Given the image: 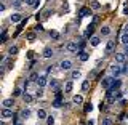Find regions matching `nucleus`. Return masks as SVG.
Wrapping results in <instances>:
<instances>
[{"mask_svg": "<svg viewBox=\"0 0 128 125\" xmlns=\"http://www.w3.org/2000/svg\"><path fill=\"white\" fill-rule=\"evenodd\" d=\"M109 71L114 77H118V75L122 74V66H120V64H112V66H109Z\"/></svg>", "mask_w": 128, "mask_h": 125, "instance_id": "f257e3e1", "label": "nucleus"}, {"mask_svg": "<svg viewBox=\"0 0 128 125\" xmlns=\"http://www.w3.org/2000/svg\"><path fill=\"white\" fill-rule=\"evenodd\" d=\"M112 82H114V75H107V77H104V79L101 80V87L107 90V88H110Z\"/></svg>", "mask_w": 128, "mask_h": 125, "instance_id": "f03ea898", "label": "nucleus"}, {"mask_svg": "<svg viewBox=\"0 0 128 125\" xmlns=\"http://www.w3.org/2000/svg\"><path fill=\"white\" fill-rule=\"evenodd\" d=\"M59 69L61 71H70L72 69V61L70 59H62V61L59 63Z\"/></svg>", "mask_w": 128, "mask_h": 125, "instance_id": "7ed1b4c3", "label": "nucleus"}, {"mask_svg": "<svg viewBox=\"0 0 128 125\" xmlns=\"http://www.w3.org/2000/svg\"><path fill=\"white\" fill-rule=\"evenodd\" d=\"M48 83H50V80H48L46 75H40V77L37 79V85H38V87H42V88H45Z\"/></svg>", "mask_w": 128, "mask_h": 125, "instance_id": "20e7f679", "label": "nucleus"}, {"mask_svg": "<svg viewBox=\"0 0 128 125\" xmlns=\"http://www.w3.org/2000/svg\"><path fill=\"white\" fill-rule=\"evenodd\" d=\"M13 111H11V109H8V107H3V109H2V119L3 120H8V119H11V117H13Z\"/></svg>", "mask_w": 128, "mask_h": 125, "instance_id": "39448f33", "label": "nucleus"}, {"mask_svg": "<svg viewBox=\"0 0 128 125\" xmlns=\"http://www.w3.org/2000/svg\"><path fill=\"white\" fill-rule=\"evenodd\" d=\"M66 50L69 51V53H75V51L78 50V43H75V42H69L66 45Z\"/></svg>", "mask_w": 128, "mask_h": 125, "instance_id": "423d86ee", "label": "nucleus"}, {"mask_svg": "<svg viewBox=\"0 0 128 125\" xmlns=\"http://www.w3.org/2000/svg\"><path fill=\"white\" fill-rule=\"evenodd\" d=\"M114 48H115V40H109V42H107V45H106L104 53H106V55H110L112 51H114Z\"/></svg>", "mask_w": 128, "mask_h": 125, "instance_id": "0eeeda50", "label": "nucleus"}, {"mask_svg": "<svg viewBox=\"0 0 128 125\" xmlns=\"http://www.w3.org/2000/svg\"><path fill=\"white\" fill-rule=\"evenodd\" d=\"M10 21L11 23H22V15L21 13H13L10 16Z\"/></svg>", "mask_w": 128, "mask_h": 125, "instance_id": "6e6552de", "label": "nucleus"}, {"mask_svg": "<svg viewBox=\"0 0 128 125\" xmlns=\"http://www.w3.org/2000/svg\"><path fill=\"white\" fill-rule=\"evenodd\" d=\"M115 61H117L118 64H123L126 61V55L123 53V51H122V53H115Z\"/></svg>", "mask_w": 128, "mask_h": 125, "instance_id": "1a4fd4ad", "label": "nucleus"}, {"mask_svg": "<svg viewBox=\"0 0 128 125\" xmlns=\"http://www.w3.org/2000/svg\"><path fill=\"white\" fill-rule=\"evenodd\" d=\"M90 43H91V47H98L99 43H101V37H99V35H91Z\"/></svg>", "mask_w": 128, "mask_h": 125, "instance_id": "9d476101", "label": "nucleus"}, {"mask_svg": "<svg viewBox=\"0 0 128 125\" xmlns=\"http://www.w3.org/2000/svg\"><path fill=\"white\" fill-rule=\"evenodd\" d=\"M53 55H54V51H53V48H51V47H46L45 50H43V58H45V59L51 58Z\"/></svg>", "mask_w": 128, "mask_h": 125, "instance_id": "9b49d317", "label": "nucleus"}, {"mask_svg": "<svg viewBox=\"0 0 128 125\" xmlns=\"http://www.w3.org/2000/svg\"><path fill=\"white\" fill-rule=\"evenodd\" d=\"M78 59H80L82 63H85V61H88V59H90V55H88L86 51L80 50V51H78Z\"/></svg>", "mask_w": 128, "mask_h": 125, "instance_id": "f8f14e48", "label": "nucleus"}, {"mask_svg": "<svg viewBox=\"0 0 128 125\" xmlns=\"http://www.w3.org/2000/svg\"><path fill=\"white\" fill-rule=\"evenodd\" d=\"M3 107H8V109H11V107L14 106V99L13 98H6V99H3Z\"/></svg>", "mask_w": 128, "mask_h": 125, "instance_id": "ddd939ff", "label": "nucleus"}, {"mask_svg": "<svg viewBox=\"0 0 128 125\" xmlns=\"http://www.w3.org/2000/svg\"><path fill=\"white\" fill-rule=\"evenodd\" d=\"M72 88H74V82H72V80H67V82L64 83V93H70Z\"/></svg>", "mask_w": 128, "mask_h": 125, "instance_id": "4468645a", "label": "nucleus"}, {"mask_svg": "<svg viewBox=\"0 0 128 125\" xmlns=\"http://www.w3.org/2000/svg\"><path fill=\"white\" fill-rule=\"evenodd\" d=\"M90 15H91L90 8H82V10H80V13H78V19L85 18V16H90Z\"/></svg>", "mask_w": 128, "mask_h": 125, "instance_id": "2eb2a0df", "label": "nucleus"}, {"mask_svg": "<svg viewBox=\"0 0 128 125\" xmlns=\"http://www.w3.org/2000/svg\"><path fill=\"white\" fill-rule=\"evenodd\" d=\"M83 103V96L82 95H74L72 96V104H82Z\"/></svg>", "mask_w": 128, "mask_h": 125, "instance_id": "dca6fc26", "label": "nucleus"}, {"mask_svg": "<svg viewBox=\"0 0 128 125\" xmlns=\"http://www.w3.org/2000/svg\"><path fill=\"white\" fill-rule=\"evenodd\" d=\"M120 85H122V80L115 77V79H114V82H112V85H110V88H112V90H118Z\"/></svg>", "mask_w": 128, "mask_h": 125, "instance_id": "f3484780", "label": "nucleus"}, {"mask_svg": "<svg viewBox=\"0 0 128 125\" xmlns=\"http://www.w3.org/2000/svg\"><path fill=\"white\" fill-rule=\"evenodd\" d=\"M22 99H24V103H27V104H30L32 101H34V96H32L30 93H27V91H26V93H24V95H22Z\"/></svg>", "mask_w": 128, "mask_h": 125, "instance_id": "a211bd4d", "label": "nucleus"}, {"mask_svg": "<svg viewBox=\"0 0 128 125\" xmlns=\"http://www.w3.org/2000/svg\"><path fill=\"white\" fill-rule=\"evenodd\" d=\"M18 51H19V48L16 47V45L10 47V48H8V56H16V55H18Z\"/></svg>", "mask_w": 128, "mask_h": 125, "instance_id": "6ab92c4d", "label": "nucleus"}, {"mask_svg": "<svg viewBox=\"0 0 128 125\" xmlns=\"http://www.w3.org/2000/svg\"><path fill=\"white\" fill-rule=\"evenodd\" d=\"M37 117H38V119H46V117H48L46 111H45V109H37Z\"/></svg>", "mask_w": 128, "mask_h": 125, "instance_id": "aec40b11", "label": "nucleus"}, {"mask_svg": "<svg viewBox=\"0 0 128 125\" xmlns=\"http://www.w3.org/2000/svg\"><path fill=\"white\" fill-rule=\"evenodd\" d=\"M80 77H82V72H80L78 69H77V71H72V72H70V79H72V80H75V79H80Z\"/></svg>", "mask_w": 128, "mask_h": 125, "instance_id": "412c9836", "label": "nucleus"}, {"mask_svg": "<svg viewBox=\"0 0 128 125\" xmlns=\"http://www.w3.org/2000/svg\"><path fill=\"white\" fill-rule=\"evenodd\" d=\"M120 42H122L123 45H128V32H123V34L120 35Z\"/></svg>", "mask_w": 128, "mask_h": 125, "instance_id": "4be33fe9", "label": "nucleus"}, {"mask_svg": "<svg viewBox=\"0 0 128 125\" xmlns=\"http://www.w3.org/2000/svg\"><path fill=\"white\" fill-rule=\"evenodd\" d=\"M30 114H32L30 109H22V111H21V117H22V119H29Z\"/></svg>", "mask_w": 128, "mask_h": 125, "instance_id": "5701e85b", "label": "nucleus"}, {"mask_svg": "<svg viewBox=\"0 0 128 125\" xmlns=\"http://www.w3.org/2000/svg\"><path fill=\"white\" fill-rule=\"evenodd\" d=\"M90 7H91V10H99V8H101V3H99L98 0H93V2L90 3Z\"/></svg>", "mask_w": 128, "mask_h": 125, "instance_id": "b1692460", "label": "nucleus"}, {"mask_svg": "<svg viewBox=\"0 0 128 125\" xmlns=\"http://www.w3.org/2000/svg\"><path fill=\"white\" fill-rule=\"evenodd\" d=\"M35 39H37V34H35V32H29V34H27V42H35Z\"/></svg>", "mask_w": 128, "mask_h": 125, "instance_id": "393cba45", "label": "nucleus"}, {"mask_svg": "<svg viewBox=\"0 0 128 125\" xmlns=\"http://www.w3.org/2000/svg\"><path fill=\"white\" fill-rule=\"evenodd\" d=\"M24 93H22V88H14V91H13V98H18V96H22Z\"/></svg>", "mask_w": 128, "mask_h": 125, "instance_id": "a878e982", "label": "nucleus"}, {"mask_svg": "<svg viewBox=\"0 0 128 125\" xmlns=\"http://www.w3.org/2000/svg\"><path fill=\"white\" fill-rule=\"evenodd\" d=\"M110 34V27L109 26H102L101 27V35H109Z\"/></svg>", "mask_w": 128, "mask_h": 125, "instance_id": "bb28decb", "label": "nucleus"}, {"mask_svg": "<svg viewBox=\"0 0 128 125\" xmlns=\"http://www.w3.org/2000/svg\"><path fill=\"white\" fill-rule=\"evenodd\" d=\"M93 29H94V23H91L90 26H88V29H86V32H85V35H86V37H90V35L93 34Z\"/></svg>", "mask_w": 128, "mask_h": 125, "instance_id": "cd10ccee", "label": "nucleus"}, {"mask_svg": "<svg viewBox=\"0 0 128 125\" xmlns=\"http://www.w3.org/2000/svg\"><path fill=\"white\" fill-rule=\"evenodd\" d=\"M51 106H53V107H61V106H64V103L61 101V99H58V98H56L54 101L51 103Z\"/></svg>", "mask_w": 128, "mask_h": 125, "instance_id": "c85d7f7f", "label": "nucleus"}, {"mask_svg": "<svg viewBox=\"0 0 128 125\" xmlns=\"http://www.w3.org/2000/svg\"><path fill=\"white\" fill-rule=\"evenodd\" d=\"M48 85H50L51 88H53V90H58V80H56V79H51Z\"/></svg>", "mask_w": 128, "mask_h": 125, "instance_id": "c756f323", "label": "nucleus"}, {"mask_svg": "<svg viewBox=\"0 0 128 125\" xmlns=\"http://www.w3.org/2000/svg\"><path fill=\"white\" fill-rule=\"evenodd\" d=\"M43 95H45V91H43V88H42V87H38L37 90H35V96H37V98H42Z\"/></svg>", "mask_w": 128, "mask_h": 125, "instance_id": "7c9ffc66", "label": "nucleus"}, {"mask_svg": "<svg viewBox=\"0 0 128 125\" xmlns=\"http://www.w3.org/2000/svg\"><path fill=\"white\" fill-rule=\"evenodd\" d=\"M50 37H51V39H54V40H58L59 37H61V35H59V32H58V31H50Z\"/></svg>", "mask_w": 128, "mask_h": 125, "instance_id": "2f4dec72", "label": "nucleus"}, {"mask_svg": "<svg viewBox=\"0 0 128 125\" xmlns=\"http://www.w3.org/2000/svg\"><path fill=\"white\" fill-rule=\"evenodd\" d=\"M90 88V80H83L82 82V91H86Z\"/></svg>", "mask_w": 128, "mask_h": 125, "instance_id": "473e14b6", "label": "nucleus"}, {"mask_svg": "<svg viewBox=\"0 0 128 125\" xmlns=\"http://www.w3.org/2000/svg\"><path fill=\"white\" fill-rule=\"evenodd\" d=\"M102 125H114V122H112L110 117H104L102 119Z\"/></svg>", "mask_w": 128, "mask_h": 125, "instance_id": "72a5a7b5", "label": "nucleus"}, {"mask_svg": "<svg viewBox=\"0 0 128 125\" xmlns=\"http://www.w3.org/2000/svg\"><path fill=\"white\" fill-rule=\"evenodd\" d=\"M21 5H22V0H14V2H13V7L16 8V10H19Z\"/></svg>", "mask_w": 128, "mask_h": 125, "instance_id": "f704fd0d", "label": "nucleus"}, {"mask_svg": "<svg viewBox=\"0 0 128 125\" xmlns=\"http://www.w3.org/2000/svg\"><path fill=\"white\" fill-rule=\"evenodd\" d=\"M46 125H54V119H53V115H48V117H46Z\"/></svg>", "mask_w": 128, "mask_h": 125, "instance_id": "c9c22d12", "label": "nucleus"}, {"mask_svg": "<svg viewBox=\"0 0 128 125\" xmlns=\"http://www.w3.org/2000/svg\"><path fill=\"white\" fill-rule=\"evenodd\" d=\"M122 95H123V91H120V90H115V95H114V98H115V99H120V98H122Z\"/></svg>", "mask_w": 128, "mask_h": 125, "instance_id": "e433bc0d", "label": "nucleus"}, {"mask_svg": "<svg viewBox=\"0 0 128 125\" xmlns=\"http://www.w3.org/2000/svg\"><path fill=\"white\" fill-rule=\"evenodd\" d=\"M91 111H93V104H91V103L85 104V112H91Z\"/></svg>", "mask_w": 128, "mask_h": 125, "instance_id": "4c0bfd02", "label": "nucleus"}, {"mask_svg": "<svg viewBox=\"0 0 128 125\" xmlns=\"http://www.w3.org/2000/svg\"><path fill=\"white\" fill-rule=\"evenodd\" d=\"M35 32H43V26H42V24H37V26H35Z\"/></svg>", "mask_w": 128, "mask_h": 125, "instance_id": "58836bf2", "label": "nucleus"}, {"mask_svg": "<svg viewBox=\"0 0 128 125\" xmlns=\"http://www.w3.org/2000/svg\"><path fill=\"white\" fill-rule=\"evenodd\" d=\"M0 42H6V31L3 29V32H2V40Z\"/></svg>", "mask_w": 128, "mask_h": 125, "instance_id": "ea45409f", "label": "nucleus"}, {"mask_svg": "<svg viewBox=\"0 0 128 125\" xmlns=\"http://www.w3.org/2000/svg\"><path fill=\"white\" fill-rule=\"evenodd\" d=\"M26 5H29V7H34V5H35V0H26Z\"/></svg>", "mask_w": 128, "mask_h": 125, "instance_id": "a19ab883", "label": "nucleus"}, {"mask_svg": "<svg viewBox=\"0 0 128 125\" xmlns=\"http://www.w3.org/2000/svg\"><path fill=\"white\" fill-rule=\"evenodd\" d=\"M27 59H32V58H34V51H27Z\"/></svg>", "mask_w": 128, "mask_h": 125, "instance_id": "79ce46f5", "label": "nucleus"}, {"mask_svg": "<svg viewBox=\"0 0 128 125\" xmlns=\"http://www.w3.org/2000/svg\"><path fill=\"white\" fill-rule=\"evenodd\" d=\"M86 125H96V120H94V119H90V120L86 122Z\"/></svg>", "mask_w": 128, "mask_h": 125, "instance_id": "37998d69", "label": "nucleus"}, {"mask_svg": "<svg viewBox=\"0 0 128 125\" xmlns=\"http://www.w3.org/2000/svg\"><path fill=\"white\" fill-rule=\"evenodd\" d=\"M50 16V10H46V11H43V18H48Z\"/></svg>", "mask_w": 128, "mask_h": 125, "instance_id": "c03bdc74", "label": "nucleus"}, {"mask_svg": "<svg viewBox=\"0 0 128 125\" xmlns=\"http://www.w3.org/2000/svg\"><path fill=\"white\" fill-rule=\"evenodd\" d=\"M123 53H125V55L128 56V45H125V47H123Z\"/></svg>", "mask_w": 128, "mask_h": 125, "instance_id": "a18cd8bd", "label": "nucleus"}, {"mask_svg": "<svg viewBox=\"0 0 128 125\" xmlns=\"http://www.w3.org/2000/svg\"><path fill=\"white\" fill-rule=\"evenodd\" d=\"M38 5H40V0H35V5L32 7V8H38Z\"/></svg>", "mask_w": 128, "mask_h": 125, "instance_id": "49530a36", "label": "nucleus"}, {"mask_svg": "<svg viewBox=\"0 0 128 125\" xmlns=\"http://www.w3.org/2000/svg\"><path fill=\"white\" fill-rule=\"evenodd\" d=\"M123 32H128V23L125 24V26H123Z\"/></svg>", "mask_w": 128, "mask_h": 125, "instance_id": "de8ad7c7", "label": "nucleus"}, {"mask_svg": "<svg viewBox=\"0 0 128 125\" xmlns=\"http://www.w3.org/2000/svg\"><path fill=\"white\" fill-rule=\"evenodd\" d=\"M0 125H6V123H5V120H2V122H0Z\"/></svg>", "mask_w": 128, "mask_h": 125, "instance_id": "09e8293b", "label": "nucleus"}, {"mask_svg": "<svg viewBox=\"0 0 128 125\" xmlns=\"http://www.w3.org/2000/svg\"><path fill=\"white\" fill-rule=\"evenodd\" d=\"M14 125H22V123L21 122H14Z\"/></svg>", "mask_w": 128, "mask_h": 125, "instance_id": "8fccbe9b", "label": "nucleus"}]
</instances>
